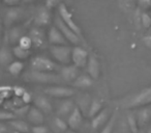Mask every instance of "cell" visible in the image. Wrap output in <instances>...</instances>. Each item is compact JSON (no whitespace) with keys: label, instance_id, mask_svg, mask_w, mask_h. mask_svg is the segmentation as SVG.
<instances>
[{"label":"cell","instance_id":"6da1fadb","mask_svg":"<svg viewBox=\"0 0 151 133\" xmlns=\"http://www.w3.org/2000/svg\"><path fill=\"white\" fill-rule=\"evenodd\" d=\"M151 104V85L143 89L138 94L132 96L129 100L126 101L124 106L127 108H138L145 107Z\"/></svg>","mask_w":151,"mask_h":133},{"label":"cell","instance_id":"7a4b0ae2","mask_svg":"<svg viewBox=\"0 0 151 133\" xmlns=\"http://www.w3.org/2000/svg\"><path fill=\"white\" fill-rule=\"evenodd\" d=\"M58 16L77 36H81V28L79 27V25L76 23V21L73 20V14L68 11L66 5L63 4V3H61L58 7Z\"/></svg>","mask_w":151,"mask_h":133},{"label":"cell","instance_id":"3957f363","mask_svg":"<svg viewBox=\"0 0 151 133\" xmlns=\"http://www.w3.org/2000/svg\"><path fill=\"white\" fill-rule=\"evenodd\" d=\"M32 71H38V72H52L56 70L57 65L54 61L47 58L45 56H36L31 60Z\"/></svg>","mask_w":151,"mask_h":133},{"label":"cell","instance_id":"277c9868","mask_svg":"<svg viewBox=\"0 0 151 133\" xmlns=\"http://www.w3.org/2000/svg\"><path fill=\"white\" fill-rule=\"evenodd\" d=\"M26 78L30 81H34L37 83H54L57 81H61L60 77L57 75L51 74L48 72H38V71H31L26 75Z\"/></svg>","mask_w":151,"mask_h":133},{"label":"cell","instance_id":"5b68a950","mask_svg":"<svg viewBox=\"0 0 151 133\" xmlns=\"http://www.w3.org/2000/svg\"><path fill=\"white\" fill-rule=\"evenodd\" d=\"M51 54L57 61L61 63H68L71 60L73 49L67 46H52L50 48Z\"/></svg>","mask_w":151,"mask_h":133},{"label":"cell","instance_id":"8992f818","mask_svg":"<svg viewBox=\"0 0 151 133\" xmlns=\"http://www.w3.org/2000/svg\"><path fill=\"white\" fill-rule=\"evenodd\" d=\"M55 26L60 30L61 33L64 36V38L66 39V41L73 43V44H78L80 42V36H77L62 20L60 19V17H56L55 18Z\"/></svg>","mask_w":151,"mask_h":133},{"label":"cell","instance_id":"52a82bcc","mask_svg":"<svg viewBox=\"0 0 151 133\" xmlns=\"http://www.w3.org/2000/svg\"><path fill=\"white\" fill-rule=\"evenodd\" d=\"M88 58V52L85 49L81 48V47H75L73 49V51H71V61L78 68L86 67Z\"/></svg>","mask_w":151,"mask_h":133},{"label":"cell","instance_id":"ba28073f","mask_svg":"<svg viewBox=\"0 0 151 133\" xmlns=\"http://www.w3.org/2000/svg\"><path fill=\"white\" fill-rule=\"evenodd\" d=\"M47 95L54 98H69L73 95V91L65 86H50L45 89Z\"/></svg>","mask_w":151,"mask_h":133},{"label":"cell","instance_id":"9c48e42d","mask_svg":"<svg viewBox=\"0 0 151 133\" xmlns=\"http://www.w3.org/2000/svg\"><path fill=\"white\" fill-rule=\"evenodd\" d=\"M83 122V113L78 106H76L67 118V125L73 130H78Z\"/></svg>","mask_w":151,"mask_h":133},{"label":"cell","instance_id":"30bf717a","mask_svg":"<svg viewBox=\"0 0 151 133\" xmlns=\"http://www.w3.org/2000/svg\"><path fill=\"white\" fill-rule=\"evenodd\" d=\"M86 69H87V73L88 75L93 79H97L99 77V74H101V63L97 60V58L93 55H90L88 58V61H87L86 65Z\"/></svg>","mask_w":151,"mask_h":133},{"label":"cell","instance_id":"8fae6325","mask_svg":"<svg viewBox=\"0 0 151 133\" xmlns=\"http://www.w3.org/2000/svg\"><path fill=\"white\" fill-rule=\"evenodd\" d=\"M49 42L53 44V46H65L66 44V39L64 38L60 30L56 27V26H52L49 29Z\"/></svg>","mask_w":151,"mask_h":133},{"label":"cell","instance_id":"7c38bea8","mask_svg":"<svg viewBox=\"0 0 151 133\" xmlns=\"http://www.w3.org/2000/svg\"><path fill=\"white\" fill-rule=\"evenodd\" d=\"M80 75V71H79L78 67L73 65H66L63 67L60 70V76L62 77L63 80L67 81V82H71L75 81Z\"/></svg>","mask_w":151,"mask_h":133},{"label":"cell","instance_id":"4fadbf2b","mask_svg":"<svg viewBox=\"0 0 151 133\" xmlns=\"http://www.w3.org/2000/svg\"><path fill=\"white\" fill-rule=\"evenodd\" d=\"M22 15H23V11L20 7H12L7 9L4 16V24L6 26H12L14 23L21 19Z\"/></svg>","mask_w":151,"mask_h":133},{"label":"cell","instance_id":"5bb4252c","mask_svg":"<svg viewBox=\"0 0 151 133\" xmlns=\"http://www.w3.org/2000/svg\"><path fill=\"white\" fill-rule=\"evenodd\" d=\"M109 116H110V112L109 109H107V108H105L99 113H97L94 118H92V121H91V127H92V129H99L103 125H106V123L109 121Z\"/></svg>","mask_w":151,"mask_h":133},{"label":"cell","instance_id":"9a60e30c","mask_svg":"<svg viewBox=\"0 0 151 133\" xmlns=\"http://www.w3.org/2000/svg\"><path fill=\"white\" fill-rule=\"evenodd\" d=\"M27 118L31 124L34 125V126H36V125H42V123H44V121H45L42 111H40V110L36 107L29 108L28 113H27Z\"/></svg>","mask_w":151,"mask_h":133},{"label":"cell","instance_id":"2e32d148","mask_svg":"<svg viewBox=\"0 0 151 133\" xmlns=\"http://www.w3.org/2000/svg\"><path fill=\"white\" fill-rule=\"evenodd\" d=\"M51 21V14L50 9L47 7H42L37 12L35 16V24L37 26H45L48 25Z\"/></svg>","mask_w":151,"mask_h":133},{"label":"cell","instance_id":"e0dca14e","mask_svg":"<svg viewBox=\"0 0 151 133\" xmlns=\"http://www.w3.org/2000/svg\"><path fill=\"white\" fill-rule=\"evenodd\" d=\"M29 36L32 41V44L35 47H40L45 44V33L38 27H34L31 29Z\"/></svg>","mask_w":151,"mask_h":133},{"label":"cell","instance_id":"ac0fdd59","mask_svg":"<svg viewBox=\"0 0 151 133\" xmlns=\"http://www.w3.org/2000/svg\"><path fill=\"white\" fill-rule=\"evenodd\" d=\"M151 120V109L150 108H141L137 113V121H138L139 128L146 126Z\"/></svg>","mask_w":151,"mask_h":133},{"label":"cell","instance_id":"d6986e66","mask_svg":"<svg viewBox=\"0 0 151 133\" xmlns=\"http://www.w3.org/2000/svg\"><path fill=\"white\" fill-rule=\"evenodd\" d=\"M34 104H35V107L38 108L42 112L52 111V104L49 101V99H47L44 96H37L34 99Z\"/></svg>","mask_w":151,"mask_h":133},{"label":"cell","instance_id":"ffe728a7","mask_svg":"<svg viewBox=\"0 0 151 133\" xmlns=\"http://www.w3.org/2000/svg\"><path fill=\"white\" fill-rule=\"evenodd\" d=\"M93 84V79L88 74H80L79 77L73 81V85L79 89H87Z\"/></svg>","mask_w":151,"mask_h":133},{"label":"cell","instance_id":"44dd1931","mask_svg":"<svg viewBox=\"0 0 151 133\" xmlns=\"http://www.w3.org/2000/svg\"><path fill=\"white\" fill-rule=\"evenodd\" d=\"M9 126H11L14 130L17 131V132L28 133L31 131V128L29 127V125L22 120H17V118H15V120H13V121H9Z\"/></svg>","mask_w":151,"mask_h":133},{"label":"cell","instance_id":"7402d4cb","mask_svg":"<svg viewBox=\"0 0 151 133\" xmlns=\"http://www.w3.org/2000/svg\"><path fill=\"white\" fill-rule=\"evenodd\" d=\"M76 106L73 105V102L71 100H65L60 104L58 108V114L59 116H67L71 113V111L73 110Z\"/></svg>","mask_w":151,"mask_h":133},{"label":"cell","instance_id":"603a6c76","mask_svg":"<svg viewBox=\"0 0 151 133\" xmlns=\"http://www.w3.org/2000/svg\"><path fill=\"white\" fill-rule=\"evenodd\" d=\"M103 110V103H101V100L99 99H93L91 100V104H90V107H89L88 110V116L89 118H94L97 113Z\"/></svg>","mask_w":151,"mask_h":133},{"label":"cell","instance_id":"cb8c5ba5","mask_svg":"<svg viewBox=\"0 0 151 133\" xmlns=\"http://www.w3.org/2000/svg\"><path fill=\"white\" fill-rule=\"evenodd\" d=\"M24 69V63L21 60H15L13 63H11L7 67L9 74H12L13 76H18L21 74V72Z\"/></svg>","mask_w":151,"mask_h":133},{"label":"cell","instance_id":"d4e9b609","mask_svg":"<svg viewBox=\"0 0 151 133\" xmlns=\"http://www.w3.org/2000/svg\"><path fill=\"white\" fill-rule=\"evenodd\" d=\"M11 63H13V53L5 47L0 48V65H9Z\"/></svg>","mask_w":151,"mask_h":133},{"label":"cell","instance_id":"484cf974","mask_svg":"<svg viewBox=\"0 0 151 133\" xmlns=\"http://www.w3.org/2000/svg\"><path fill=\"white\" fill-rule=\"evenodd\" d=\"M23 36L22 34V29L18 26L16 27H13L9 29V34H7V38H9V43H16V42H19L20 39Z\"/></svg>","mask_w":151,"mask_h":133},{"label":"cell","instance_id":"4316f807","mask_svg":"<svg viewBox=\"0 0 151 133\" xmlns=\"http://www.w3.org/2000/svg\"><path fill=\"white\" fill-rule=\"evenodd\" d=\"M13 54L15 55L17 58H19L20 60H21V59H26L28 56H29V55H30V51L29 50H25V49L21 48V47L18 45V46L14 47Z\"/></svg>","mask_w":151,"mask_h":133},{"label":"cell","instance_id":"83f0119b","mask_svg":"<svg viewBox=\"0 0 151 133\" xmlns=\"http://www.w3.org/2000/svg\"><path fill=\"white\" fill-rule=\"evenodd\" d=\"M90 104H91L90 98L87 97V96H85V97H82V99H80L78 107L80 108V110L82 111V113L88 114V110H89V107H90Z\"/></svg>","mask_w":151,"mask_h":133},{"label":"cell","instance_id":"f1b7e54d","mask_svg":"<svg viewBox=\"0 0 151 133\" xmlns=\"http://www.w3.org/2000/svg\"><path fill=\"white\" fill-rule=\"evenodd\" d=\"M127 125L129 127V130L132 133H138L139 131V125L137 121V116L132 113H129L127 116Z\"/></svg>","mask_w":151,"mask_h":133},{"label":"cell","instance_id":"f546056e","mask_svg":"<svg viewBox=\"0 0 151 133\" xmlns=\"http://www.w3.org/2000/svg\"><path fill=\"white\" fill-rule=\"evenodd\" d=\"M115 123H116V113L113 114L111 116V118H109V121L106 123L104 128L101 129V133H112L113 132L114 126H115Z\"/></svg>","mask_w":151,"mask_h":133},{"label":"cell","instance_id":"4dcf8cb0","mask_svg":"<svg viewBox=\"0 0 151 133\" xmlns=\"http://www.w3.org/2000/svg\"><path fill=\"white\" fill-rule=\"evenodd\" d=\"M141 26L144 29H150L151 27V16L146 12H142L141 15Z\"/></svg>","mask_w":151,"mask_h":133},{"label":"cell","instance_id":"1f68e13d","mask_svg":"<svg viewBox=\"0 0 151 133\" xmlns=\"http://www.w3.org/2000/svg\"><path fill=\"white\" fill-rule=\"evenodd\" d=\"M32 45L33 44H32V41L29 36H23L19 41V46L21 47V48L25 49V50H30Z\"/></svg>","mask_w":151,"mask_h":133},{"label":"cell","instance_id":"d6a6232c","mask_svg":"<svg viewBox=\"0 0 151 133\" xmlns=\"http://www.w3.org/2000/svg\"><path fill=\"white\" fill-rule=\"evenodd\" d=\"M17 116H15L14 112L7 111V110H0V121H13Z\"/></svg>","mask_w":151,"mask_h":133},{"label":"cell","instance_id":"836d02e7","mask_svg":"<svg viewBox=\"0 0 151 133\" xmlns=\"http://www.w3.org/2000/svg\"><path fill=\"white\" fill-rule=\"evenodd\" d=\"M54 124L60 131H65L67 129V127H68L67 123H65V121L63 120V118H61L60 116H57V118H55Z\"/></svg>","mask_w":151,"mask_h":133},{"label":"cell","instance_id":"e575fe53","mask_svg":"<svg viewBox=\"0 0 151 133\" xmlns=\"http://www.w3.org/2000/svg\"><path fill=\"white\" fill-rule=\"evenodd\" d=\"M29 106L28 105H25V106H21V107H18L16 108L15 110V116H23L24 114H27L28 113V110H29Z\"/></svg>","mask_w":151,"mask_h":133},{"label":"cell","instance_id":"d590c367","mask_svg":"<svg viewBox=\"0 0 151 133\" xmlns=\"http://www.w3.org/2000/svg\"><path fill=\"white\" fill-rule=\"evenodd\" d=\"M31 132L32 133H48V129H47V127L42 126V125H36V126L31 127Z\"/></svg>","mask_w":151,"mask_h":133},{"label":"cell","instance_id":"8d00e7d4","mask_svg":"<svg viewBox=\"0 0 151 133\" xmlns=\"http://www.w3.org/2000/svg\"><path fill=\"white\" fill-rule=\"evenodd\" d=\"M60 4V0H46V7L48 9H54L56 7H59Z\"/></svg>","mask_w":151,"mask_h":133},{"label":"cell","instance_id":"74e56055","mask_svg":"<svg viewBox=\"0 0 151 133\" xmlns=\"http://www.w3.org/2000/svg\"><path fill=\"white\" fill-rule=\"evenodd\" d=\"M138 3L140 9H147L151 7V0H138Z\"/></svg>","mask_w":151,"mask_h":133},{"label":"cell","instance_id":"f35d334b","mask_svg":"<svg viewBox=\"0 0 151 133\" xmlns=\"http://www.w3.org/2000/svg\"><path fill=\"white\" fill-rule=\"evenodd\" d=\"M142 42H143V44L147 47V48L151 50V34H147V36H143Z\"/></svg>","mask_w":151,"mask_h":133},{"label":"cell","instance_id":"ab89813d","mask_svg":"<svg viewBox=\"0 0 151 133\" xmlns=\"http://www.w3.org/2000/svg\"><path fill=\"white\" fill-rule=\"evenodd\" d=\"M14 91H15V94L18 96V97H22V96L25 94V89H23V87H20V86H16L14 87Z\"/></svg>","mask_w":151,"mask_h":133},{"label":"cell","instance_id":"60d3db41","mask_svg":"<svg viewBox=\"0 0 151 133\" xmlns=\"http://www.w3.org/2000/svg\"><path fill=\"white\" fill-rule=\"evenodd\" d=\"M22 100H23V103L28 104L30 102V100H31V95H30V94L28 93L27 91H26L25 94H24V95L22 96Z\"/></svg>","mask_w":151,"mask_h":133},{"label":"cell","instance_id":"b9f144b4","mask_svg":"<svg viewBox=\"0 0 151 133\" xmlns=\"http://www.w3.org/2000/svg\"><path fill=\"white\" fill-rule=\"evenodd\" d=\"M20 1H21V0H3V2H4L5 4L9 5V7H14V5L18 4Z\"/></svg>","mask_w":151,"mask_h":133},{"label":"cell","instance_id":"7bdbcfd3","mask_svg":"<svg viewBox=\"0 0 151 133\" xmlns=\"http://www.w3.org/2000/svg\"><path fill=\"white\" fill-rule=\"evenodd\" d=\"M0 133H9V128L3 123H0Z\"/></svg>","mask_w":151,"mask_h":133},{"label":"cell","instance_id":"ee69618b","mask_svg":"<svg viewBox=\"0 0 151 133\" xmlns=\"http://www.w3.org/2000/svg\"><path fill=\"white\" fill-rule=\"evenodd\" d=\"M1 30H2V21L0 19V36H1Z\"/></svg>","mask_w":151,"mask_h":133},{"label":"cell","instance_id":"f6af8a7d","mask_svg":"<svg viewBox=\"0 0 151 133\" xmlns=\"http://www.w3.org/2000/svg\"><path fill=\"white\" fill-rule=\"evenodd\" d=\"M32 1H35V0H24V2H26V3L32 2Z\"/></svg>","mask_w":151,"mask_h":133},{"label":"cell","instance_id":"bcb514c9","mask_svg":"<svg viewBox=\"0 0 151 133\" xmlns=\"http://www.w3.org/2000/svg\"><path fill=\"white\" fill-rule=\"evenodd\" d=\"M147 133H151V125H150V127H149V129H148V131H147Z\"/></svg>","mask_w":151,"mask_h":133},{"label":"cell","instance_id":"7dc6e473","mask_svg":"<svg viewBox=\"0 0 151 133\" xmlns=\"http://www.w3.org/2000/svg\"><path fill=\"white\" fill-rule=\"evenodd\" d=\"M73 133H78V132H73Z\"/></svg>","mask_w":151,"mask_h":133},{"label":"cell","instance_id":"c3c4849f","mask_svg":"<svg viewBox=\"0 0 151 133\" xmlns=\"http://www.w3.org/2000/svg\"><path fill=\"white\" fill-rule=\"evenodd\" d=\"M149 30H150V31H151V27H150V29H149Z\"/></svg>","mask_w":151,"mask_h":133}]
</instances>
